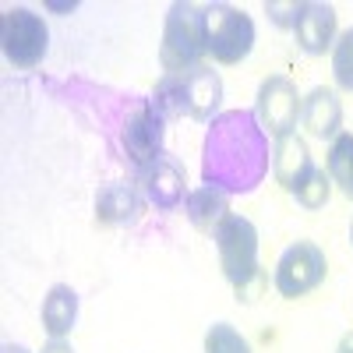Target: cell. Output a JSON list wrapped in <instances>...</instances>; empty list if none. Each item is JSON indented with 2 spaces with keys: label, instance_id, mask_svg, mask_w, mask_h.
I'll return each instance as SVG.
<instances>
[{
  "label": "cell",
  "instance_id": "obj_1",
  "mask_svg": "<svg viewBox=\"0 0 353 353\" xmlns=\"http://www.w3.org/2000/svg\"><path fill=\"white\" fill-rule=\"evenodd\" d=\"M269 134L254 110H223L201 145V181L223 194H251L269 173Z\"/></svg>",
  "mask_w": 353,
  "mask_h": 353
},
{
  "label": "cell",
  "instance_id": "obj_2",
  "mask_svg": "<svg viewBox=\"0 0 353 353\" xmlns=\"http://www.w3.org/2000/svg\"><path fill=\"white\" fill-rule=\"evenodd\" d=\"M219 251V269L226 283L237 290L241 301H254L265 290V272L258 265V230L244 216H226L223 226L212 233Z\"/></svg>",
  "mask_w": 353,
  "mask_h": 353
},
{
  "label": "cell",
  "instance_id": "obj_3",
  "mask_svg": "<svg viewBox=\"0 0 353 353\" xmlns=\"http://www.w3.org/2000/svg\"><path fill=\"white\" fill-rule=\"evenodd\" d=\"M205 57V8L201 4H173L163 25L159 64L166 74H184Z\"/></svg>",
  "mask_w": 353,
  "mask_h": 353
},
{
  "label": "cell",
  "instance_id": "obj_4",
  "mask_svg": "<svg viewBox=\"0 0 353 353\" xmlns=\"http://www.w3.org/2000/svg\"><path fill=\"white\" fill-rule=\"evenodd\" d=\"M0 50L14 71H32L50 50V25L32 8H8L0 18Z\"/></svg>",
  "mask_w": 353,
  "mask_h": 353
},
{
  "label": "cell",
  "instance_id": "obj_5",
  "mask_svg": "<svg viewBox=\"0 0 353 353\" xmlns=\"http://www.w3.org/2000/svg\"><path fill=\"white\" fill-rule=\"evenodd\" d=\"M254 50V21L233 4L205 8V53L219 64H241Z\"/></svg>",
  "mask_w": 353,
  "mask_h": 353
},
{
  "label": "cell",
  "instance_id": "obj_6",
  "mask_svg": "<svg viewBox=\"0 0 353 353\" xmlns=\"http://www.w3.org/2000/svg\"><path fill=\"white\" fill-rule=\"evenodd\" d=\"M301 110H304V96L297 92V85H293L286 74H269L261 85H258V96H254V117L261 131L269 138H286L293 134L301 121Z\"/></svg>",
  "mask_w": 353,
  "mask_h": 353
},
{
  "label": "cell",
  "instance_id": "obj_7",
  "mask_svg": "<svg viewBox=\"0 0 353 353\" xmlns=\"http://www.w3.org/2000/svg\"><path fill=\"white\" fill-rule=\"evenodd\" d=\"M325 272H329L325 251L311 241H297L293 248L283 251V258L276 265V290H279V297L297 301L325 283Z\"/></svg>",
  "mask_w": 353,
  "mask_h": 353
},
{
  "label": "cell",
  "instance_id": "obj_8",
  "mask_svg": "<svg viewBox=\"0 0 353 353\" xmlns=\"http://www.w3.org/2000/svg\"><path fill=\"white\" fill-rule=\"evenodd\" d=\"M134 188L149 205H156L159 212L181 209V205L188 201V194H191L188 191V173L173 156H163L149 166L134 170Z\"/></svg>",
  "mask_w": 353,
  "mask_h": 353
},
{
  "label": "cell",
  "instance_id": "obj_9",
  "mask_svg": "<svg viewBox=\"0 0 353 353\" xmlns=\"http://www.w3.org/2000/svg\"><path fill=\"white\" fill-rule=\"evenodd\" d=\"M163 138H166V121L156 113V106L145 99L138 103L128 121H124V131H121V145H124V156L134 163V170L149 166L156 159H163Z\"/></svg>",
  "mask_w": 353,
  "mask_h": 353
},
{
  "label": "cell",
  "instance_id": "obj_10",
  "mask_svg": "<svg viewBox=\"0 0 353 353\" xmlns=\"http://www.w3.org/2000/svg\"><path fill=\"white\" fill-rule=\"evenodd\" d=\"M181 78V99H184V117H191V121H216V117L223 113L219 103H223V78L209 68V64H198Z\"/></svg>",
  "mask_w": 353,
  "mask_h": 353
},
{
  "label": "cell",
  "instance_id": "obj_11",
  "mask_svg": "<svg viewBox=\"0 0 353 353\" xmlns=\"http://www.w3.org/2000/svg\"><path fill=\"white\" fill-rule=\"evenodd\" d=\"M293 36H297V46L311 57H321L325 50L336 46V8L332 4H301L297 18H293Z\"/></svg>",
  "mask_w": 353,
  "mask_h": 353
},
{
  "label": "cell",
  "instance_id": "obj_12",
  "mask_svg": "<svg viewBox=\"0 0 353 353\" xmlns=\"http://www.w3.org/2000/svg\"><path fill=\"white\" fill-rule=\"evenodd\" d=\"M314 159H311V149L301 134H286L276 141V152H272V173L283 191L297 194L311 176H314Z\"/></svg>",
  "mask_w": 353,
  "mask_h": 353
},
{
  "label": "cell",
  "instance_id": "obj_13",
  "mask_svg": "<svg viewBox=\"0 0 353 353\" xmlns=\"http://www.w3.org/2000/svg\"><path fill=\"white\" fill-rule=\"evenodd\" d=\"M301 124L318 141H336L343 134V103L332 88L325 85L311 88V96L304 99V110H301Z\"/></svg>",
  "mask_w": 353,
  "mask_h": 353
},
{
  "label": "cell",
  "instance_id": "obj_14",
  "mask_svg": "<svg viewBox=\"0 0 353 353\" xmlns=\"http://www.w3.org/2000/svg\"><path fill=\"white\" fill-rule=\"evenodd\" d=\"M141 194L134 184L128 181H113L96 194V223L103 226H121V223H134L141 216Z\"/></svg>",
  "mask_w": 353,
  "mask_h": 353
},
{
  "label": "cell",
  "instance_id": "obj_15",
  "mask_svg": "<svg viewBox=\"0 0 353 353\" xmlns=\"http://www.w3.org/2000/svg\"><path fill=\"white\" fill-rule=\"evenodd\" d=\"M43 329L50 339H68L74 321H78V293L68 286V283H57L46 290L43 297Z\"/></svg>",
  "mask_w": 353,
  "mask_h": 353
},
{
  "label": "cell",
  "instance_id": "obj_16",
  "mask_svg": "<svg viewBox=\"0 0 353 353\" xmlns=\"http://www.w3.org/2000/svg\"><path fill=\"white\" fill-rule=\"evenodd\" d=\"M184 212H188V219L198 233H216L223 226V219L233 216L230 212V194H223L219 188H209V184H201L188 194Z\"/></svg>",
  "mask_w": 353,
  "mask_h": 353
},
{
  "label": "cell",
  "instance_id": "obj_17",
  "mask_svg": "<svg viewBox=\"0 0 353 353\" xmlns=\"http://www.w3.org/2000/svg\"><path fill=\"white\" fill-rule=\"evenodd\" d=\"M332 184H339V191L346 198H353V134L343 131L332 145H329V163H325Z\"/></svg>",
  "mask_w": 353,
  "mask_h": 353
},
{
  "label": "cell",
  "instance_id": "obj_18",
  "mask_svg": "<svg viewBox=\"0 0 353 353\" xmlns=\"http://www.w3.org/2000/svg\"><path fill=\"white\" fill-rule=\"evenodd\" d=\"M332 78L343 92H353V28L336 36L332 46Z\"/></svg>",
  "mask_w": 353,
  "mask_h": 353
},
{
  "label": "cell",
  "instance_id": "obj_19",
  "mask_svg": "<svg viewBox=\"0 0 353 353\" xmlns=\"http://www.w3.org/2000/svg\"><path fill=\"white\" fill-rule=\"evenodd\" d=\"M205 353H251V346L230 321H216V325L205 332Z\"/></svg>",
  "mask_w": 353,
  "mask_h": 353
},
{
  "label": "cell",
  "instance_id": "obj_20",
  "mask_svg": "<svg viewBox=\"0 0 353 353\" xmlns=\"http://www.w3.org/2000/svg\"><path fill=\"white\" fill-rule=\"evenodd\" d=\"M329 194H332V176H329L325 166H318L314 176H311V181H307L297 194H293V198H297L304 209H321V205L329 201Z\"/></svg>",
  "mask_w": 353,
  "mask_h": 353
},
{
  "label": "cell",
  "instance_id": "obj_21",
  "mask_svg": "<svg viewBox=\"0 0 353 353\" xmlns=\"http://www.w3.org/2000/svg\"><path fill=\"white\" fill-rule=\"evenodd\" d=\"M43 353H74V346H71L68 339H50V343L43 346Z\"/></svg>",
  "mask_w": 353,
  "mask_h": 353
},
{
  "label": "cell",
  "instance_id": "obj_22",
  "mask_svg": "<svg viewBox=\"0 0 353 353\" xmlns=\"http://www.w3.org/2000/svg\"><path fill=\"white\" fill-rule=\"evenodd\" d=\"M336 353H353V332H346V336L339 339V346H336Z\"/></svg>",
  "mask_w": 353,
  "mask_h": 353
},
{
  "label": "cell",
  "instance_id": "obj_23",
  "mask_svg": "<svg viewBox=\"0 0 353 353\" xmlns=\"http://www.w3.org/2000/svg\"><path fill=\"white\" fill-rule=\"evenodd\" d=\"M0 353H28V350L18 346V343H4V350H0Z\"/></svg>",
  "mask_w": 353,
  "mask_h": 353
},
{
  "label": "cell",
  "instance_id": "obj_24",
  "mask_svg": "<svg viewBox=\"0 0 353 353\" xmlns=\"http://www.w3.org/2000/svg\"><path fill=\"white\" fill-rule=\"evenodd\" d=\"M350 241H353V223H350Z\"/></svg>",
  "mask_w": 353,
  "mask_h": 353
}]
</instances>
